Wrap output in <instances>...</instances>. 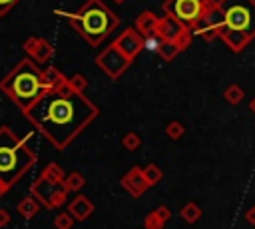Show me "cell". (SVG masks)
<instances>
[{
    "instance_id": "16",
    "label": "cell",
    "mask_w": 255,
    "mask_h": 229,
    "mask_svg": "<svg viewBox=\"0 0 255 229\" xmlns=\"http://www.w3.org/2000/svg\"><path fill=\"white\" fill-rule=\"evenodd\" d=\"M40 207H42V203H40L34 195H28V197H24V199L18 201L16 211H18L20 217H24V219H32V217L40 211Z\"/></svg>"
},
{
    "instance_id": "21",
    "label": "cell",
    "mask_w": 255,
    "mask_h": 229,
    "mask_svg": "<svg viewBox=\"0 0 255 229\" xmlns=\"http://www.w3.org/2000/svg\"><path fill=\"white\" fill-rule=\"evenodd\" d=\"M243 96H245V92H243V88H241L239 84H229V86L223 90V100H225L227 104H231V106H237V104L243 100Z\"/></svg>"
},
{
    "instance_id": "20",
    "label": "cell",
    "mask_w": 255,
    "mask_h": 229,
    "mask_svg": "<svg viewBox=\"0 0 255 229\" xmlns=\"http://www.w3.org/2000/svg\"><path fill=\"white\" fill-rule=\"evenodd\" d=\"M84 183H86L84 175H82L80 171H72V173H66L64 181H62V187H64L68 193H72V191H80V189L84 187Z\"/></svg>"
},
{
    "instance_id": "3",
    "label": "cell",
    "mask_w": 255,
    "mask_h": 229,
    "mask_svg": "<svg viewBox=\"0 0 255 229\" xmlns=\"http://www.w3.org/2000/svg\"><path fill=\"white\" fill-rule=\"evenodd\" d=\"M54 14L66 18L70 26L90 44V46H100L104 38H108L118 26L120 18L106 6L102 0H88L82 4L76 12H66V10H56Z\"/></svg>"
},
{
    "instance_id": "14",
    "label": "cell",
    "mask_w": 255,
    "mask_h": 229,
    "mask_svg": "<svg viewBox=\"0 0 255 229\" xmlns=\"http://www.w3.org/2000/svg\"><path fill=\"white\" fill-rule=\"evenodd\" d=\"M94 209H96L94 201H92L90 197H86V195H76V197L68 203V211L72 213V217H74L76 221L88 219V217L94 213Z\"/></svg>"
},
{
    "instance_id": "24",
    "label": "cell",
    "mask_w": 255,
    "mask_h": 229,
    "mask_svg": "<svg viewBox=\"0 0 255 229\" xmlns=\"http://www.w3.org/2000/svg\"><path fill=\"white\" fill-rule=\"evenodd\" d=\"M68 86L74 90V92H80L84 94L88 90V78L84 74H74L72 78H68Z\"/></svg>"
},
{
    "instance_id": "5",
    "label": "cell",
    "mask_w": 255,
    "mask_h": 229,
    "mask_svg": "<svg viewBox=\"0 0 255 229\" xmlns=\"http://www.w3.org/2000/svg\"><path fill=\"white\" fill-rule=\"evenodd\" d=\"M36 151L8 125L0 127V181L12 187L36 165Z\"/></svg>"
},
{
    "instance_id": "15",
    "label": "cell",
    "mask_w": 255,
    "mask_h": 229,
    "mask_svg": "<svg viewBox=\"0 0 255 229\" xmlns=\"http://www.w3.org/2000/svg\"><path fill=\"white\" fill-rule=\"evenodd\" d=\"M157 20H159V16H155L153 12H149V10H143L137 18H135V30L145 38V36H151V34H155V28H157Z\"/></svg>"
},
{
    "instance_id": "30",
    "label": "cell",
    "mask_w": 255,
    "mask_h": 229,
    "mask_svg": "<svg viewBox=\"0 0 255 229\" xmlns=\"http://www.w3.org/2000/svg\"><path fill=\"white\" fill-rule=\"evenodd\" d=\"M18 2H20V0H0V18H2V16H6V14H8V12L18 4Z\"/></svg>"
},
{
    "instance_id": "33",
    "label": "cell",
    "mask_w": 255,
    "mask_h": 229,
    "mask_svg": "<svg viewBox=\"0 0 255 229\" xmlns=\"http://www.w3.org/2000/svg\"><path fill=\"white\" fill-rule=\"evenodd\" d=\"M243 217H245V221H247L249 225H255V207H249Z\"/></svg>"
},
{
    "instance_id": "2",
    "label": "cell",
    "mask_w": 255,
    "mask_h": 229,
    "mask_svg": "<svg viewBox=\"0 0 255 229\" xmlns=\"http://www.w3.org/2000/svg\"><path fill=\"white\" fill-rule=\"evenodd\" d=\"M0 92L24 114L46 92L44 70L32 58H22L0 80Z\"/></svg>"
},
{
    "instance_id": "11",
    "label": "cell",
    "mask_w": 255,
    "mask_h": 229,
    "mask_svg": "<svg viewBox=\"0 0 255 229\" xmlns=\"http://www.w3.org/2000/svg\"><path fill=\"white\" fill-rule=\"evenodd\" d=\"M129 62H133L141 50H145V44H143V36L135 30V28H128L124 30L114 42H112Z\"/></svg>"
},
{
    "instance_id": "4",
    "label": "cell",
    "mask_w": 255,
    "mask_h": 229,
    "mask_svg": "<svg viewBox=\"0 0 255 229\" xmlns=\"http://www.w3.org/2000/svg\"><path fill=\"white\" fill-rule=\"evenodd\" d=\"M223 28L219 38L225 46L239 54L255 38V0H219Z\"/></svg>"
},
{
    "instance_id": "9",
    "label": "cell",
    "mask_w": 255,
    "mask_h": 229,
    "mask_svg": "<svg viewBox=\"0 0 255 229\" xmlns=\"http://www.w3.org/2000/svg\"><path fill=\"white\" fill-rule=\"evenodd\" d=\"M129 64H131V62H129L114 44L106 46L104 52H100L98 58H96V66H98L110 80H118V78L129 68Z\"/></svg>"
},
{
    "instance_id": "22",
    "label": "cell",
    "mask_w": 255,
    "mask_h": 229,
    "mask_svg": "<svg viewBox=\"0 0 255 229\" xmlns=\"http://www.w3.org/2000/svg\"><path fill=\"white\" fill-rule=\"evenodd\" d=\"M179 52H181V48H179L177 44L169 42V40H161V44H159V48H157V54H159L165 62H171Z\"/></svg>"
},
{
    "instance_id": "31",
    "label": "cell",
    "mask_w": 255,
    "mask_h": 229,
    "mask_svg": "<svg viewBox=\"0 0 255 229\" xmlns=\"http://www.w3.org/2000/svg\"><path fill=\"white\" fill-rule=\"evenodd\" d=\"M155 213H157L165 223H167V221H171V215H173V213H171V209H169L167 205H159V207L155 209Z\"/></svg>"
},
{
    "instance_id": "27",
    "label": "cell",
    "mask_w": 255,
    "mask_h": 229,
    "mask_svg": "<svg viewBox=\"0 0 255 229\" xmlns=\"http://www.w3.org/2000/svg\"><path fill=\"white\" fill-rule=\"evenodd\" d=\"M74 217H72V213L70 211H64V213H58L56 217H54V227L56 229H72V225H74Z\"/></svg>"
},
{
    "instance_id": "10",
    "label": "cell",
    "mask_w": 255,
    "mask_h": 229,
    "mask_svg": "<svg viewBox=\"0 0 255 229\" xmlns=\"http://www.w3.org/2000/svg\"><path fill=\"white\" fill-rule=\"evenodd\" d=\"M221 28H223V14H221V8H219V0H215L211 4V8L203 14L199 24L193 28V34L201 36L205 42H213L215 38H219Z\"/></svg>"
},
{
    "instance_id": "34",
    "label": "cell",
    "mask_w": 255,
    "mask_h": 229,
    "mask_svg": "<svg viewBox=\"0 0 255 229\" xmlns=\"http://www.w3.org/2000/svg\"><path fill=\"white\" fill-rule=\"evenodd\" d=\"M10 189H12V187H8V185H6L4 181H0V197H4V195H6L8 191H10Z\"/></svg>"
},
{
    "instance_id": "6",
    "label": "cell",
    "mask_w": 255,
    "mask_h": 229,
    "mask_svg": "<svg viewBox=\"0 0 255 229\" xmlns=\"http://www.w3.org/2000/svg\"><path fill=\"white\" fill-rule=\"evenodd\" d=\"M215 0H163L161 10L163 14H169L183 22L191 32L203 18V14L211 8Z\"/></svg>"
},
{
    "instance_id": "19",
    "label": "cell",
    "mask_w": 255,
    "mask_h": 229,
    "mask_svg": "<svg viewBox=\"0 0 255 229\" xmlns=\"http://www.w3.org/2000/svg\"><path fill=\"white\" fill-rule=\"evenodd\" d=\"M201 207L195 203V201H187V203H183L181 205V209H179V215H181V219L185 221V223H195V221H199V217H201Z\"/></svg>"
},
{
    "instance_id": "1",
    "label": "cell",
    "mask_w": 255,
    "mask_h": 229,
    "mask_svg": "<svg viewBox=\"0 0 255 229\" xmlns=\"http://www.w3.org/2000/svg\"><path fill=\"white\" fill-rule=\"evenodd\" d=\"M98 115V106L68 84L46 90L24 112V117L56 149H66Z\"/></svg>"
},
{
    "instance_id": "17",
    "label": "cell",
    "mask_w": 255,
    "mask_h": 229,
    "mask_svg": "<svg viewBox=\"0 0 255 229\" xmlns=\"http://www.w3.org/2000/svg\"><path fill=\"white\" fill-rule=\"evenodd\" d=\"M44 82H46V90L62 88L68 84V76H64L62 70H58L56 66H48L44 68Z\"/></svg>"
},
{
    "instance_id": "13",
    "label": "cell",
    "mask_w": 255,
    "mask_h": 229,
    "mask_svg": "<svg viewBox=\"0 0 255 229\" xmlns=\"http://www.w3.org/2000/svg\"><path fill=\"white\" fill-rule=\"evenodd\" d=\"M22 50L38 64H46V62H50L52 60V56H54V46L46 40V38H40V36H30V38H26L24 40V44H22Z\"/></svg>"
},
{
    "instance_id": "35",
    "label": "cell",
    "mask_w": 255,
    "mask_h": 229,
    "mask_svg": "<svg viewBox=\"0 0 255 229\" xmlns=\"http://www.w3.org/2000/svg\"><path fill=\"white\" fill-rule=\"evenodd\" d=\"M249 110H251V112H253V114H255V98H253V100H251V104H249Z\"/></svg>"
},
{
    "instance_id": "36",
    "label": "cell",
    "mask_w": 255,
    "mask_h": 229,
    "mask_svg": "<svg viewBox=\"0 0 255 229\" xmlns=\"http://www.w3.org/2000/svg\"><path fill=\"white\" fill-rule=\"evenodd\" d=\"M114 2H116V4H124L126 0H114Z\"/></svg>"
},
{
    "instance_id": "28",
    "label": "cell",
    "mask_w": 255,
    "mask_h": 229,
    "mask_svg": "<svg viewBox=\"0 0 255 229\" xmlns=\"http://www.w3.org/2000/svg\"><path fill=\"white\" fill-rule=\"evenodd\" d=\"M163 225H165V221L155 213V209L151 213H147L143 219V229H163Z\"/></svg>"
},
{
    "instance_id": "32",
    "label": "cell",
    "mask_w": 255,
    "mask_h": 229,
    "mask_svg": "<svg viewBox=\"0 0 255 229\" xmlns=\"http://www.w3.org/2000/svg\"><path fill=\"white\" fill-rule=\"evenodd\" d=\"M10 221H12L10 213H8L6 209H2V207H0V227H8V225H10Z\"/></svg>"
},
{
    "instance_id": "26",
    "label": "cell",
    "mask_w": 255,
    "mask_h": 229,
    "mask_svg": "<svg viewBox=\"0 0 255 229\" xmlns=\"http://www.w3.org/2000/svg\"><path fill=\"white\" fill-rule=\"evenodd\" d=\"M122 145H124V149H128V151H135V149L141 145V137H139L135 131H128V133L122 137Z\"/></svg>"
},
{
    "instance_id": "12",
    "label": "cell",
    "mask_w": 255,
    "mask_h": 229,
    "mask_svg": "<svg viewBox=\"0 0 255 229\" xmlns=\"http://www.w3.org/2000/svg\"><path fill=\"white\" fill-rule=\"evenodd\" d=\"M120 183H122V187L131 195V197H141L151 185L147 183V179H145V175H143V167H139V165H133V167H129L124 175H122V179H120Z\"/></svg>"
},
{
    "instance_id": "23",
    "label": "cell",
    "mask_w": 255,
    "mask_h": 229,
    "mask_svg": "<svg viewBox=\"0 0 255 229\" xmlns=\"http://www.w3.org/2000/svg\"><path fill=\"white\" fill-rule=\"evenodd\" d=\"M143 175H145V179H147L149 185H157V183L161 181V177H163V171L159 169V165L147 163V165L143 167Z\"/></svg>"
},
{
    "instance_id": "29",
    "label": "cell",
    "mask_w": 255,
    "mask_h": 229,
    "mask_svg": "<svg viewBox=\"0 0 255 229\" xmlns=\"http://www.w3.org/2000/svg\"><path fill=\"white\" fill-rule=\"evenodd\" d=\"M143 44H145V50L157 52V48H159V44H161V38H159L157 34H151V36H145V38H143Z\"/></svg>"
},
{
    "instance_id": "18",
    "label": "cell",
    "mask_w": 255,
    "mask_h": 229,
    "mask_svg": "<svg viewBox=\"0 0 255 229\" xmlns=\"http://www.w3.org/2000/svg\"><path fill=\"white\" fill-rule=\"evenodd\" d=\"M40 175H42V177H46V179H48V181H52V183H58V185H62V181H64V177H66L64 169H62L56 161H50V163L40 171Z\"/></svg>"
},
{
    "instance_id": "8",
    "label": "cell",
    "mask_w": 255,
    "mask_h": 229,
    "mask_svg": "<svg viewBox=\"0 0 255 229\" xmlns=\"http://www.w3.org/2000/svg\"><path fill=\"white\" fill-rule=\"evenodd\" d=\"M155 34H157L161 40H169V42L177 44L181 50L189 48V46H191V38H193V32H191L183 22H179L177 18H173V16H169V14L159 16Z\"/></svg>"
},
{
    "instance_id": "7",
    "label": "cell",
    "mask_w": 255,
    "mask_h": 229,
    "mask_svg": "<svg viewBox=\"0 0 255 229\" xmlns=\"http://www.w3.org/2000/svg\"><path fill=\"white\" fill-rule=\"evenodd\" d=\"M30 195H34V197L42 203V207H46V209H56V207H62V205L66 203L68 191H66L62 185L52 183V181H48L46 177L38 175V177L32 181V185H30Z\"/></svg>"
},
{
    "instance_id": "25",
    "label": "cell",
    "mask_w": 255,
    "mask_h": 229,
    "mask_svg": "<svg viewBox=\"0 0 255 229\" xmlns=\"http://www.w3.org/2000/svg\"><path fill=\"white\" fill-rule=\"evenodd\" d=\"M183 133H185V125L181 121H177V119H173V121H169L165 125V135L169 139H179Z\"/></svg>"
}]
</instances>
